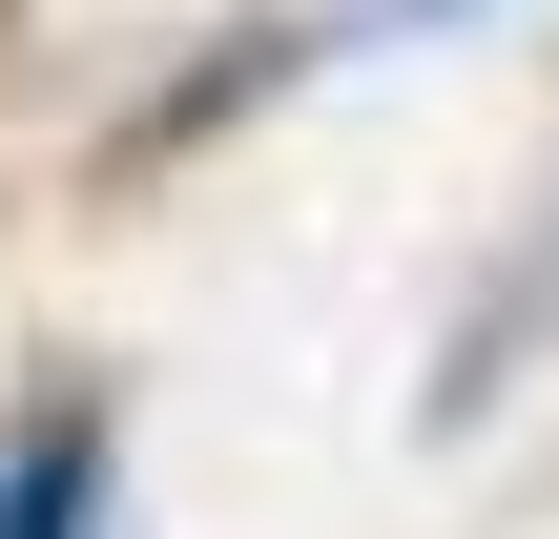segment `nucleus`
I'll return each mask as SVG.
<instances>
[{"label":"nucleus","mask_w":559,"mask_h":539,"mask_svg":"<svg viewBox=\"0 0 559 539\" xmlns=\"http://www.w3.org/2000/svg\"><path fill=\"white\" fill-rule=\"evenodd\" d=\"M104 519H124V395L41 374L21 436H0V539H104Z\"/></svg>","instance_id":"obj_2"},{"label":"nucleus","mask_w":559,"mask_h":539,"mask_svg":"<svg viewBox=\"0 0 559 539\" xmlns=\"http://www.w3.org/2000/svg\"><path fill=\"white\" fill-rule=\"evenodd\" d=\"M436 21H498V0H332V62L353 42H436Z\"/></svg>","instance_id":"obj_3"},{"label":"nucleus","mask_w":559,"mask_h":539,"mask_svg":"<svg viewBox=\"0 0 559 539\" xmlns=\"http://www.w3.org/2000/svg\"><path fill=\"white\" fill-rule=\"evenodd\" d=\"M311 62H332V21H290V0H270V21H207V62H166V83H145V104L104 125V166H187L207 125H249V104H290Z\"/></svg>","instance_id":"obj_1"},{"label":"nucleus","mask_w":559,"mask_h":539,"mask_svg":"<svg viewBox=\"0 0 559 539\" xmlns=\"http://www.w3.org/2000/svg\"><path fill=\"white\" fill-rule=\"evenodd\" d=\"M0 42H21V0H0Z\"/></svg>","instance_id":"obj_4"}]
</instances>
